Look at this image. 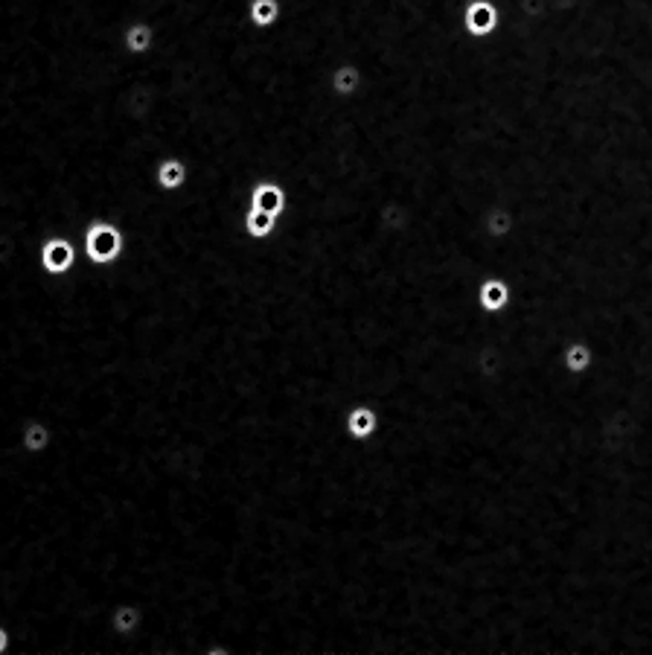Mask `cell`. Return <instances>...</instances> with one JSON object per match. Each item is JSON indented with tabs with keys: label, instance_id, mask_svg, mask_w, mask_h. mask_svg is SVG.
<instances>
[{
	"label": "cell",
	"instance_id": "7",
	"mask_svg": "<svg viewBox=\"0 0 652 655\" xmlns=\"http://www.w3.org/2000/svg\"><path fill=\"white\" fill-rule=\"evenodd\" d=\"M126 47L132 53H146L151 47V26L146 23H134L129 33H126Z\"/></svg>",
	"mask_w": 652,
	"mask_h": 655
},
{
	"label": "cell",
	"instance_id": "11",
	"mask_svg": "<svg viewBox=\"0 0 652 655\" xmlns=\"http://www.w3.org/2000/svg\"><path fill=\"white\" fill-rule=\"evenodd\" d=\"M6 644H9V638H6V632H4V629H0V652L6 649Z\"/></svg>",
	"mask_w": 652,
	"mask_h": 655
},
{
	"label": "cell",
	"instance_id": "10",
	"mask_svg": "<svg viewBox=\"0 0 652 655\" xmlns=\"http://www.w3.org/2000/svg\"><path fill=\"white\" fill-rule=\"evenodd\" d=\"M347 85H350V87L356 85V73H353V70H344V73L338 76V87H341V90H344Z\"/></svg>",
	"mask_w": 652,
	"mask_h": 655
},
{
	"label": "cell",
	"instance_id": "5",
	"mask_svg": "<svg viewBox=\"0 0 652 655\" xmlns=\"http://www.w3.org/2000/svg\"><path fill=\"white\" fill-rule=\"evenodd\" d=\"M279 207H283V193H279L277 186L265 183V186H260V190L254 193V210H265V213L274 215Z\"/></svg>",
	"mask_w": 652,
	"mask_h": 655
},
{
	"label": "cell",
	"instance_id": "8",
	"mask_svg": "<svg viewBox=\"0 0 652 655\" xmlns=\"http://www.w3.org/2000/svg\"><path fill=\"white\" fill-rule=\"evenodd\" d=\"M373 428H376V417H373L370 408H356V411L350 414V431H353L356 437H367Z\"/></svg>",
	"mask_w": 652,
	"mask_h": 655
},
{
	"label": "cell",
	"instance_id": "9",
	"mask_svg": "<svg viewBox=\"0 0 652 655\" xmlns=\"http://www.w3.org/2000/svg\"><path fill=\"white\" fill-rule=\"evenodd\" d=\"M271 222H274V215L265 213V210H251V215H247V230H251L254 236H265L271 230Z\"/></svg>",
	"mask_w": 652,
	"mask_h": 655
},
{
	"label": "cell",
	"instance_id": "4",
	"mask_svg": "<svg viewBox=\"0 0 652 655\" xmlns=\"http://www.w3.org/2000/svg\"><path fill=\"white\" fill-rule=\"evenodd\" d=\"M50 443V428L44 422H29L23 428V449L26 452H41Z\"/></svg>",
	"mask_w": 652,
	"mask_h": 655
},
{
	"label": "cell",
	"instance_id": "6",
	"mask_svg": "<svg viewBox=\"0 0 652 655\" xmlns=\"http://www.w3.org/2000/svg\"><path fill=\"white\" fill-rule=\"evenodd\" d=\"M140 627V609L137 606H119L114 612V629L122 635H132Z\"/></svg>",
	"mask_w": 652,
	"mask_h": 655
},
{
	"label": "cell",
	"instance_id": "2",
	"mask_svg": "<svg viewBox=\"0 0 652 655\" xmlns=\"http://www.w3.org/2000/svg\"><path fill=\"white\" fill-rule=\"evenodd\" d=\"M41 262L53 274H65L73 265V245L65 239H50L41 251Z\"/></svg>",
	"mask_w": 652,
	"mask_h": 655
},
{
	"label": "cell",
	"instance_id": "1",
	"mask_svg": "<svg viewBox=\"0 0 652 655\" xmlns=\"http://www.w3.org/2000/svg\"><path fill=\"white\" fill-rule=\"evenodd\" d=\"M85 251L90 257V262H100V265H108L119 257L122 251V233L108 225V222H97L87 228V236H85Z\"/></svg>",
	"mask_w": 652,
	"mask_h": 655
},
{
	"label": "cell",
	"instance_id": "3",
	"mask_svg": "<svg viewBox=\"0 0 652 655\" xmlns=\"http://www.w3.org/2000/svg\"><path fill=\"white\" fill-rule=\"evenodd\" d=\"M183 178H186V169L178 161H164L158 166V183L164 186V190H178V186L183 183Z\"/></svg>",
	"mask_w": 652,
	"mask_h": 655
}]
</instances>
